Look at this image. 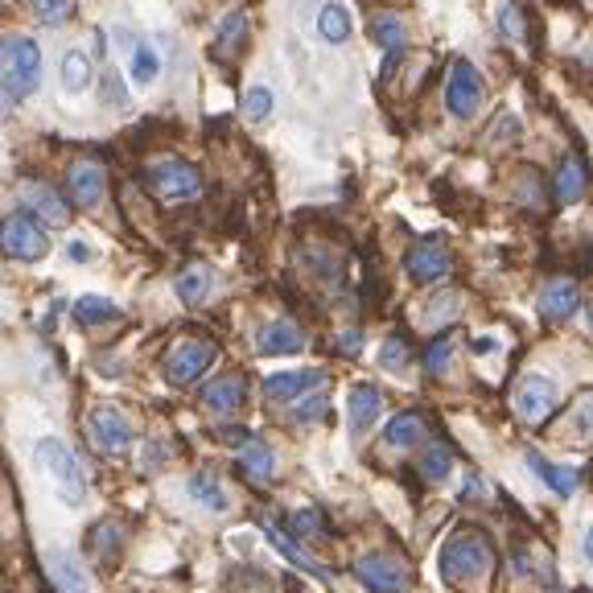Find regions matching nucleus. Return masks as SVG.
Returning <instances> with one entry per match:
<instances>
[{"instance_id":"nucleus-1","label":"nucleus","mask_w":593,"mask_h":593,"mask_svg":"<svg viewBox=\"0 0 593 593\" xmlns=\"http://www.w3.org/2000/svg\"><path fill=\"white\" fill-rule=\"evenodd\" d=\"M499 573V552L482 528H458L449 532L441 548V577L445 585L462 589V593H491Z\"/></svg>"},{"instance_id":"nucleus-2","label":"nucleus","mask_w":593,"mask_h":593,"mask_svg":"<svg viewBox=\"0 0 593 593\" xmlns=\"http://www.w3.org/2000/svg\"><path fill=\"white\" fill-rule=\"evenodd\" d=\"M33 453H38V466L54 478L58 499L71 503V507H79V503L87 499V474H83V466H79V458H75V449L66 445L62 437H38Z\"/></svg>"},{"instance_id":"nucleus-3","label":"nucleus","mask_w":593,"mask_h":593,"mask_svg":"<svg viewBox=\"0 0 593 593\" xmlns=\"http://www.w3.org/2000/svg\"><path fill=\"white\" fill-rule=\"evenodd\" d=\"M5 54H9L5 95L13 103H21V99H29L33 91H38V83H42V50H38V42H33V38H13L5 46Z\"/></svg>"},{"instance_id":"nucleus-4","label":"nucleus","mask_w":593,"mask_h":593,"mask_svg":"<svg viewBox=\"0 0 593 593\" xmlns=\"http://www.w3.org/2000/svg\"><path fill=\"white\" fill-rule=\"evenodd\" d=\"M149 190L165 202H190L202 194V173L190 165V161H178V157H169V161H157L149 165Z\"/></svg>"},{"instance_id":"nucleus-5","label":"nucleus","mask_w":593,"mask_h":593,"mask_svg":"<svg viewBox=\"0 0 593 593\" xmlns=\"http://www.w3.org/2000/svg\"><path fill=\"white\" fill-rule=\"evenodd\" d=\"M215 355H219L215 342L186 338V342H178V346L169 351V359H165V379L173 383V388H190V383H198L206 371H211Z\"/></svg>"},{"instance_id":"nucleus-6","label":"nucleus","mask_w":593,"mask_h":593,"mask_svg":"<svg viewBox=\"0 0 593 593\" xmlns=\"http://www.w3.org/2000/svg\"><path fill=\"white\" fill-rule=\"evenodd\" d=\"M0 248H5V256L13 260H42L50 252V239L42 231V223L33 219V215H9L5 223H0Z\"/></svg>"},{"instance_id":"nucleus-7","label":"nucleus","mask_w":593,"mask_h":593,"mask_svg":"<svg viewBox=\"0 0 593 593\" xmlns=\"http://www.w3.org/2000/svg\"><path fill=\"white\" fill-rule=\"evenodd\" d=\"M355 577L371 593H400L408 585V565L392 552H367V556L355 561Z\"/></svg>"},{"instance_id":"nucleus-8","label":"nucleus","mask_w":593,"mask_h":593,"mask_svg":"<svg viewBox=\"0 0 593 593\" xmlns=\"http://www.w3.org/2000/svg\"><path fill=\"white\" fill-rule=\"evenodd\" d=\"M556 383L548 375H523L519 379V388H515V412L528 421L532 429H540L548 416L556 412Z\"/></svg>"},{"instance_id":"nucleus-9","label":"nucleus","mask_w":593,"mask_h":593,"mask_svg":"<svg viewBox=\"0 0 593 593\" xmlns=\"http://www.w3.org/2000/svg\"><path fill=\"white\" fill-rule=\"evenodd\" d=\"M445 103H449V112L458 116V120H470L478 112V103H482V75L474 71V66L466 58H458L449 66V79H445Z\"/></svg>"},{"instance_id":"nucleus-10","label":"nucleus","mask_w":593,"mask_h":593,"mask_svg":"<svg viewBox=\"0 0 593 593\" xmlns=\"http://www.w3.org/2000/svg\"><path fill=\"white\" fill-rule=\"evenodd\" d=\"M87 437H91V445L99 449V453H124L128 445H132V421L120 412V408H95L91 412V421H87Z\"/></svg>"},{"instance_id":"nucleus-11","label":"nucleus","mask_w":593,"mask_h":593,"mask_svg":"<svg viewBox=\"0 0 593 593\" xmlns=\"http://www.w3.org/2000/svg\"><path fill=\"white\" fill-rule=\"evenodd\" d=\"M408 276L416 285H433V281H441V276L453 268V260H449V248L441 239H421V243H412V252H408Z\"/></svg>"},{"instance_id":"nucleus-12","label":"nucleus","mask_w":593,"mask_h":593,"mask_svg":"<svg viewBox=\"0 0 593 593\" xmlns=\"http://www.w3.org/2000/svg\"><path fill=\"white\" fill-rule=\"evenodd\" d=\"M21 202H25V215H33L46 227H66V223H71V206H66L62 194L54 186H46V182H25Z\"/></svg>"},{"instance_id":"nucleus-13","label":"nucleus","mask_w":593,"mask_h":593,"mask_svg":"<svg viewBox=\"0 0 593 593\" xmlns=\"http://www.w3.org/2000/svg\"><path fill=\"white\" fill-rule=\"evenodd\" d=\"M66 190H71V202L91 211V206L103 202V190H108V173H103L99 161H75L66 169Z\"/></svg>"},{"instance_id":"nucleus-14","label":"nucleus","mask_w":593,"mask_h":593,"mask_svg":"<svg viewBox=\"0 0 593 593\" xmlns=\"http://www.w3.org/2000/svg\"><path fill=\"white\" fill-rule=\"evenodd\" d=\"M46 573H50V581L62 589V593H87V569H83V561L75 552H66V548H50L46 552Z\"/></svg>"},{"instance_id":"nucleus-15","label":"nucleus","mask_w":593,"mask_h":593,"mask_svg":"<svg viewBox=\"0 0 593 593\" xmlns=\"http://www.w3.org/2000/svg\"><path fill=\"white\" fill-rule=\"evenodd\" d=\"M256 351L260 355H297V351H305V334H301V326L297 322H268L260 334H256Z\"/></svg>"},{"instance_id":"nucleus-16","label":"nucleus","mask_w":593,"mask_h":593,"mask_svg":"<svg viewBox=\"0 0 593 593\" xmlns=\"http://www.w3.org/2000/svg\"><path fill=\"white\" fill-rule=\"evenodd\" d=\"M318 383H326L322 371H281L264 379V396L268 400H301L305 392H313Z\"/></svg>"},{"instance_id":"nucleus-17","label":"nucleus","mask_w":593,"mask_h":593,"mask_svg":"<svg viewBox=\"0 0 593 593\" xmlns=\"http://www.w3.org/2000/svg\"><path fill=\"white\" fill-rule=\"evenodd\" d=\"M585 186H589V169H585V161L577 157V153H569V157H561V165H556V173H552V194H556V202H577L581 194H585Z\"/></svg>"},{"instance_id":"nucleus-18","label":"nucleus","mask_w":593,"mask_h":593,"mask_svg":"<svg viewBox=\"0 0 593 593\" xmlns=\"http://www.w3.org/2000/svg\"><path fill=\"white\" fill-rule=\"evenodd\" d=\"M577 305H581V289H577V281H548L544 293H540V313H544L548 322H565V318H573Z\"/></svg>"},{"instance_id":"nucleus-19","label":"nucleus","mask_w":593,"mask_h":593,"mask_svg":"<svg viewBox=\"0 0 593 593\" xmlns=\"http://www.w3.org/2000/svg\"><path fill=\"white\" fill-rule=\"evenodd\" d=\"M243 400H248V383H243V375H219L202 388V404L211 412H235V408H243Z\"/></svg>"},{"instance_id":"nucleus-20","label":"nucleus","mask_w":593,"mask_h":593,"mask_svg":"<svg viewBox=\"0 0 593 593\" xmlns=\"http://www.w3.org/2000/svg\"><path fill=\"white\" fill-rule=\"evenodd\" d=\"M379 408H383V396L379 388H371V383H355L351 388V400H346V416H351V433H367L375 421H379Z\"/></svg>"},{"instance_id":"nucleus-21","label":"nucleus","mask_w":593,"mask_h":593,"mask_svg":"<svg viewBox=\"0 0 593 593\" xmlns=\"http://www.w3.org/2000/svg\"><path fill=\"white\" fill-rule=\"evenodd\" d=\"M264 536H268V544L276 548V552H281L285 556V561L289 565H297V569H305V573H313V577H322V581H330V569L326 565H318V561H313V556L297 544V540H289L281 528H276V523H264Z\"/></svg>"},{"instance_id":"nucleus-22","label":"nucleus","mask_w":593,"mask_h":593,"mask_svg":"<svg viewBox=\"0 0 593 593\" xmlns=\"http://www.w3.org/2000/svg\"><path fill=\"white\" fill-rule=\"evenodd\" d=\"M528 466H532V470H536V474H540L561 499H573V495H577V486H581V474H577V470L556 466V462H544L540 453H528Z\"/></svg>"},{"instance_id":"nucleus-23","label":"nucleus","mask_w":593,"mask_h":593,"mask_svg":"<svg viewBox=\"0 0 593 593\" xmlns=\"http://www.w3.org/2000/svg\"><path fill=\"white\" fill-rule=\"evenodd\" d=\"M211 268L206 264H190V268H182L178 272V281H173V289H178V297L186 301V305H202L206 297H211Z\"/></svg>"},{"instance_id":"nucleus-24","label":"nucleus","mask_w":593,"mask_h":593,"mask_svg":"<svg viewBox=\"0 0 593 593\" xmlns=\"http://www.w3.org/2000/svg\"><path fill=\"white\" fill-rule=\"evenodd\" d=\"M239 470L248 474L252 482H268L276 474V453L264 441H248V445L239 449Z\"/></svg>"},{"instance_id":"nucleus-25","label":"nucleus","mask_w":593,"mask_h":593,"mask_svg":"<svg viewBox=\"0 0 593 593\" xmlns=\"http://www.w3.org/2000/svg\"><path fill=\"white\" fill-rule=\"evenodd\" d=\"M371 38L388 50V54H400L404 42H408V25L400 13H375L371 17Z\"/></svg>"},{"instance_id":"nucleus-26","label":"nucleus","mask_w":593,"mask_h":593,"mask_svg":"<svg viewBox=\"0 0 593 593\" xmlns=\"http://www.w3.org/2000/svg\"><path fill=\"white\" fill-rule=\"evenodd\" d=\"M421 437H425V416L421 412H400L396 421H388V429H383V445H396V449L421 445Z\"/></svg>"},{"instance_id":"nucleus-27","label":"nucleus","mask_w":593,"mask_h":593,"mask_svg":"<svg viewBox=\"0 0 593 593\" xmlns=\"http://www.w3.org/2000/svg\"><path fill=\"white\" fill-rule=\"evenodd\" d=\"M190 499L202 503L206 511H227V491L219 486V478L211 470H202V474L190 478Z\"/></svg>"},{"instance_id":"nucleus-28","label":"nucleus","mask_w":593,"mask_h":593,"mask_svg":"<svg viewBox=\"0 0 593 593\" xmlns=\"http://www.w3.org/2000/svg\"><path fill=\"white\" fill-rule=\"evenodd\" d=\"M318 33L330 46H342L346 38H351V13L330 0V5H322V13H318Z\"/></svg>"},{"instance_id":"nucleus-29","label":"nucleus","mask_w":593,"mask_h":593,"mask_svg":"<svg viewBox=\"0 0 593 593\" xmlns=\"http://www.w3.org/2000/svg\"><path fill=\"white\" fill-rule=\"evenodd\" d=\"M243 38H248V17L243 13H227L223 25H219V42H215V54L219 58H231L243 50Z\"/></svg>"},{"instance_id":"nucleus-30","label":"nucleus","mask_w":593,"mask_h":593,"mask_svg":"<svg viewBox=\"0 0 593 593\" xmlns=\"http://www.w3.org/2000/svg\"><path fill=\"white\" fill-rule=\"evenodd\" d=\"M112 318H120V309H116L108 297L87 293V297L75 301V322H79V326H99V322H112Z\"/></svg>"},{"instance_id":"nucleus-31","label":"nucleus","mask_w":593,"mask_h":593,"mask_svg":"<svg viewBox=\"0 0 593 593\" xmlns=\"http://www.w3.org/2000/svg\"><path fill=\"white\" fill-rule=\"evenodd\" d=\"M87 544L99 552V561H103V556H108V561H116V552L124 548V532L116 528L112 519H103V523H95V528L87 532Z\"/></svg>"},{"instance_id":"nucleus-32","label":"nucleus","mask_w":593,"mask_h":593,"mask_svg":"<svg viewBox=\"0 0 593 593\" xmlns=\"http://www.w3.org/2000/svg\"><path fill=\"white\" fill-rule=\"evenodd\" d=\"M62 87L71 91V95H79V91L91 87V62H87V54L71 50V54L62 58Z\"/></svg>"},{"instance_id":"nucleus-33","label":"nucleus","mask_w":593,"mask_h":593,"mask_svg":"<svg viewBox=\"0 0 593 593\" xmlns=\"http://www.w3.org/2000/svg\"><path fill=\"white\" fill-rule=\"evenodd\" d=\"M157 71H161L157 50H153V46H132V62H128L132 83H136V87H149V83L157 79Z\"/></svg>"},{"instance_id":"nucleus-34","label":"nucleus","mask_w":593,"mask_h":593,"mask_svg":"<svg viewBox=\"0 0 593 593\" xmlns=\"http://www.w3.org/2000/svg\"><path fill=\"white\" fill-rule=\"evenodd\" d=\"M408 363H412V351H408V342H404L400 334H392L388 342L379 346V367H383V371L400 375V371H408Z\"/></svg>"},{"instance_id":"nucleus-35","label":"nucleus","mask_w":593,"mask_h":593,"mask_svg":"<svg viewBox=\"0 0 593 593\" xmlns=\"http://www.w3.org/2000/svg\"><path fill=\"white\" fill-rule=\"evenodd\" d=\"M29 9L42 25H66L75 17V0H29Z\"/></svg>"},{"instance_id":"nucleus-36","label":"nucleus","mask_w":593,"mask_h":593,"mask_svg":"<svg viewBox=\"0 0 593 593\" xmlns=\"http://www.w3.org/2000/svg\"><path fill=\"white\" fill-rule=\"evenodd\" d=\"M449 466H453L449 445H433L429 453H421V478H429V482H441L449 474Z\"/></svg>"},{"instance_id":"nucleus-37","label":"nucleus","mask_w":593,"mask_h":593,"mask_svg":"<svg viewBox=\"0 0 593 593\" xmlns=\"http://www.w3.org/2000/svg\"><path fill=\"white\" fill-rule=\"evenodd\" d=\"M499 29L507 33L511 42H528V21H523V13H519V5H499Z\"/></svg>"},{"instance_id":"nucleus-38","label":"nucleus","mask_w":593,"mask_h":593,"mask_svg":"<svg viewBox=\"0 0 593 593\" xmlns=\"http://www.w3.org/2000/svg\"><path fill=\"white\" fill-rule=\"evenodd\" d=\"M243 116H248V120H268L272 116V91L268 87H252L248 95H243Z\"/></svg>"},{"instance_id":"nucleus-39","label":"nucleus","mask_w":593,"mask_h":593,"mask_svg":"<svg viewBox=\"0 0 593 593\" xmlns=\"http://www.w3.org/2000/svg\"><path fill=\"white\" fill-rule=\"evenodd\" d=\"M449 359H453V338H437L429 351H425V371L429 375H441L449 367Z\"/></svg>"},{"instance_id":"nucleus-40","label":"nucleus","mask_w":593,"mask_h":593,"mask_svg":"<svg viewBox=\"0 0 593 593\" xmlns=\"http://www.w3.org/2000/svg\"><path fill=\"white\" fill-rule=\"evenodd\" d=\"M326 412H330L326 396H309V400H301V404L293 408V421H297V425H313V421H322Z\"/></svg>"},{"instance_id":"nucleus-41","label":"nucleus","mask_w":593,"mask_h":593,"mask_svg":"<svg viewBox=\"0 0 593 593\" xmlns=\"http://www.w3.org/2000/svg\"><path fill=\"white\" fill-rule=\"evenodd\" d=\"M293 532H301V536H322L326 532V523H322V515L318 511H313V507H305V511H297L293 519Z\"/></svg>"},{"instance_id":"nucleus-42","label":"nucleus","mask_w":593,"mask_h":593,"mask_svg":"<svg viewBox=\"0 0 593 593\" xmlns=\"http://www.w3.org/2000/svg\"><path fill=\"white\" fill-rule=\"evenodd\" d=\"M359 346H363V330H342V338H338V355H359Z\"/></svg>"},{"instance_id":"nucleus-43","label":"nucleus","mask_w":593,"mask_h":593,"mask_svg":"<svg viewBox=\"0 0 593 593\" xmlns=\"http://www.w3.org/2000/svg\"><path fill=\"white\" fill-rule=\"evenodd\" d=\"M581 548H585V561H589V565H593V528H589V532H585V540H581Z\"/></svg>"},{"instance_id":"nucleus-44","label":"nucleus","mask_w":593,"mask_h":593,"mask_svg":"<svg viewBox=\"0 0 593 593\" xmlns=\"http://www.w3.org/2000/svg\"><path fill=\"white\" fill-rule=\"evenodd\" d=\"M66 252H71L75 260H87V248H83V243H71V248H66Z\"/></svg>"},{"instance_id":"nucleus-45","label":"nucleus","mask_w":593,"mask_h":593,"mask_svg":"<svg viewBox=\"0 0 593 593\" xmlns=\"http://www.w3.org/2000/svg\"><path fill=\"white\" fill-rule=\"evenodd\" d=\"M589 330H593V305H589Z\"/></svg>"},{"instance_id":"nucleus-46","label":"nucleus","mask_w":593,"mask_h":593,"mask_svg":"<svg viewBox=\"0 0 593 593\" xmlns=\"http://www.w3.org/2000/svg\"><path fill=\"white\" fill-rule=\"evenodd\" d=\"M0 54H5V46H0Z\"/></svg>"}]
</instances>
